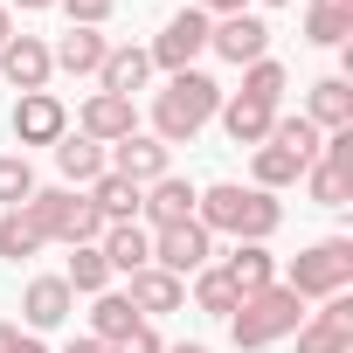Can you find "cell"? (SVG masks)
Returning a JSON list of instances; mask_svg holds the SVG:
<instances>
[{
    "label": "cell",
    "instance_id": "6da1fadb",
    "mask_svg": "<svg viewBox=\"0 0 353 353\" xmlns=\"http://www.w3.org/2000/svg\"><path fill=\"white\" fill-rule=\"evenodd\" d=\"M194 222H201L208 236L270 243V236H277V222H284V208H277V194H263V188H236V181H215V188H201V194H194Z\"/></svg>",
    "mask_w": 353,
    "mask_h": 353
},
{
    "label": "cell",
    "instance_id": "7a4b0ae2",
    "mask_svg": "<svg viewBox=\"0 0 353 353\" xmlns=\"http://www.w3.org/2000/svg\"><path fill=\"white\" fill-rule=\"evenodd\" d=\"M215 111H222V83L208 70H181V77H166V90L152 97V139L159 145H194Z\"/></svg>",
    "mask_w": 353,
    "mask_h": 353
},
{
    "label": "cell",
    "instance_id": "3957f363",
    "mask_svg": "<svg viewBox=\"0 0 353 353\" xmlns=\"http://www.w3.org/2000/svg\"><path fill=\"white\" fill-rule=\"evenodd\" d=\"M298 325H305V298H291L284 284H263V291H250V298L229 312V339H236L243 353H263V346L291 339Z\"/></svg>",
    "mask_w": 353,
    "mask_h": 353
},
{
    "label": "cell",
    "instance_id": "277c9868",
    "mask_svg": "<svg viewBox=\"0 0 353 353\" xmlns=\"http://www.w3.org/2000/svg\"><path fill=\"white\" fill-rule=\"evenodd\" d=\"M353 284V236H319V243H305L291 263H284V291L291 298H339Z\"/></svg>",
    "mask_w": 353,
    "mask_h": 353
},
{
    "label": "cell",
    "instance_id": "5b68a950",
    "mask_svg": "<svg viewBox=\"0 0 353 353\" xmlns=\"http://www.w3.org/2000/svg\"><path fill=\"white\" fill-rule=\"evenodd\" d=\"M28 215H35V229H42V243H97L104 236V215L90 208V194H77V188H35L28 201H21Z\"/></svg>",
    "mask_w": 353,
    "mask_h": 353
},
{
    "label": "cell",
    "instance_id": "8992f818",
    "mask_svg": "<svg viewBox=\"0 0 353 353\" xmlns=\"http://www.w3.org/2000/svg\"><path fill=\"white\" fill-rule=\"evenodd\" d=\"M305 188H312L319 208H346V201H353V125H346V132H325L319 159L305 166Z\"/></svg>",
    "mask_w": 353,
    "mask_h": 353
},
{
    "label": "cell",
    "instance_id": "52a82bcc",
    "mask_svg": "<svg viewBox=\"0 0 353 353\" xmlns=\"http://www.w3.org/2000/svg\"><path fill=\"white\" fill-rule=\"evenodd\" d=\"M152 263L166 270V277H194V270H208L215 263V236L201 229V222H173V229H152Z\"/></svg>",
    "mask_w": 353,
    "mask_h": 353
},
{
    "label": "cell",
    "instance_id": "ba28073f",
    "mask_svg": "<svg viewBox=\"0 0 353 353\" xmlns=\"http://www.w3.org/2000/svg\"><path fill=\"white\" fill-rule=\"evenodd\" d=\"M208 28H215V21H208L201 8H181V14H173V21L159 28V42L145 49V56H152V70H166V77L194 70V56L208 49Z\"/></svg>",
    "mask_w": 353,
    "mask_h": 353
},
{
    "label": "cell",
    "instance_id": "9c48e42d",
    "mask_svg": "<svg viewBox=\"0 0 353 353\" xmlns=\"http://www.w3.org/2000/svg\"><path fill=\"white\" fill-rule=\"evenodd\" d=\"M208 49L222 56V63H236V70H250V63H263L270 56V21L263 14H222L215 28H208Z\"/></svg>",
    "mask_w": 353,
    "mask_h": 353
},
{
    "label": "cell",
    "instance_id": "30bf717a",
    "mask_svg": "<svg viewBox=\"0 0 353 353\" xmlns=\"http://www.w3.org/2000/svg\"><path fill=\"white\" fill-rule=\"evenodd\" d=\"M173 159V145H159L152 132H132V139H118L111 152H104V173H118V181H132V188H152V181H166V166Z\"/></svg>",
    "mask_w": 353,
    "mask_h": 353
},
{
    "label": "cell",
    "instance_id": "8fae6325",
    "mask_svg": "<svg viewBox=\"0 0 353 353\" xmlns=\"http://www.w3.org/2000/svg\"><path fill=\"white\" fill-rule=\"evenodd\" d=\"M8 125H14V145H56L70 132V104L56 90H21V104H14Z\"/></svg>",
    "mask_w": 353,
    "mask_h": 353
},
{
    "label": "cell",
    "instance_id": "7c38bea8",
    "mask_svg": "<svg viewBox=\"0 0 353 353\" xmlns=\"http://www.w3.org/2000/svg\"><path fill=\"white\" fill-rule=\"evenodd\" d=\"M298 353H353V298H325V312H305V325L291 332Z\"/></svg>",
    "mask_w": 353,
    "mask_h": 353
},
{
    "label": "cell",
    "instance_id": "4fadbf2b",
    "mask_svg": "<svg viewBox=\"0 0 353 353\" xmlns=\"http://www.w3.org/2000/svg\"><path fill=\"white\" fill-rule=\"evenodd\" d=\"M0 77H8L14 90H49V77H56L49 42L42 35H8V42H0Z\"/></svg>",
    "mask_w": 353,
    "mask_h": 353
},
{
    "label": "cell",
    "instance_id": "5bb4252c",
    "mask_svg": "<svg viewBox=\"0 0 353 353\" xmlns=\"http://www.w3.org/2000/svg\"><path fill=\"white\" fill-rule=\"evenodd\" d=\"M77 132H83V139H97V145H118V139H132V132H139V111H132V97L97 90V97L77 111Z\"/></svg>",
    "mask_w": 353,
    "mask_h": 353
},
{
    "label": "cell",
    "instance_id": "9a60e30c",
    "mask_svg": "<svg viewBox=\"0 0 353 353\" xmlns=\"http://www.w3.org/2000/svg\"><path fill=\"white\" fill-rule=\"evenodd\" d=\"M70 312H77V291H70L63 277H28V291H21V319H28V332H56Z\"/></svg>",
    "mask_w": 353,
    "mask_h": 353
},
{
    "label": "cell",
    "instance_id": "2e32d148",
    "mask_svg": "<svg viewBox=\"0 0 353 353\" xmlns=\"http://www.w3.org/2000/svg\"><path fill=\"white\" fill-rule=\"evenodd\" d=\"M194 181H181V173H166V181H152L145 194H139V215L152 222V229H173V222H194Z\"/></svg>",
    "mask_w": 353,
    "mask_h": 353
},
{
    "label": "cell",
    "instance_id": "e0dca14e",
    "mask_svg": "<svg viewBox=\"0 0 353 353\" xmlns=\"http://www.w3.org/2000/svg\"><path fill=\"white\" fill-rule=\"evenodd\" d=\"M125 298H132L139 319H159V312H181V305H188V284H181V277H166L159 263H145V270H132Z\"/></svg>",
    "mask_w": 353,
    "mask_h": 353
},
{
    "label": "cell",
    "instance_id": "ac0fdd59",
    "mask_svg": "<svg viewBox=\"0 0 353 353\" xmlns=\"http://www.w3.org/2000/svg\"><path fill=\"white\" fill-rule=\"evenodd\" d=\"M215 118H222V132H229L236 145H263V139H270V125H277V104H263V97H243V90H229Z\"/></svg>",
    "mask_w": 353,
    "mask_h": 353
},
{
    "label": "cell",
    "instance_id": "d6986e66",
    "mask_svg": "<svg viewBox=\"0 0 353 353\" xmlns=\"http://www.w3.org/2000/svg\"><path fill=\"white\" fill-rule=\"evenodd\" d=\"M97 250H104L111 277H118V270L132 277V270H145V263H152V229H139V222H104Z\"/></svg>",
    "mask_w": 353,
    "mask_h": 353
},
{
    "label": "cell",
    "instance_id": "ffe728a7",
    "mask_svg": "<svg viewBox=\"0 0 353 353\" xmlns=\"http://www.w3.org/2000/svg\"><path fill=\"white\" fill-rule=\"evenodd\" d=\"M49 152H56V173H63V188H77V194L97 181V173H104V145H97V139H83V132H63Z\"/></svg>",
    "mask_w": 353,
    "mask_h": 353
},
{
    "label": "cell",
    "instance_id": "44dd1931",
    "mask_svg": "<svg viewBox=\"0 0 353 353\" xmlns=\"http://www.w3.org/2000/svg\"><path fill=\"white\" fill-rule=\"evenodd\" d=\"M104 56H111L104 28H70V35L49 49V63H56V70H70V77H97V70H104Z\"/></svg>",
    "mask_w": 353,
    "mask_h": 353
},
{
    "label": "cell",
    "instance_id": "7402d4cb",
    "mask_svg": "<svg viewBox=\"0 0 353 353\" xmlns=\"http://www.w3.org/2000/svg\"><path fill=\"white\" fill-rule=\"evenodd\" d=\"M305 118H312L319 132H346V125H353V83H346V77H319L312 97H305Z\"/></svg>",
    "mask_w": 353,
    "mask_h": 353
},
{
    "label": "cell",
    "instance_id": "603a6c76",
    "mask_svg": "<svg viewBox=\"0 0 353 353\" xmlns=\"http://www.w3.org/2000/svg\"><path fill=\"white\" fill-rule=\"evenodd\" d=\"M346 35H353V0H305V42L346 49Z\"/></svg>",
    "mask_w": 353,
    "mask_h": 353
},
{
    "label": "cell",
    "instance_id": "cb8c5ba5",
    "mask_svg": "<svg viewBox=\"0 0 353 353\" xmlns=\"http://www.w3.org/2000/svg\"><path fill=\"white\" fill-rule=\"evenodd\" d=\"M145 77H152V56L145 49H111L104 56V70H97V90H111V97H132V90H145Z\"/></svg>",
    "mask_w": 353,
    "mask_h": 353
},
{
    "label": "cell",
    "instance_id": "d4e9b609",
    "mask_svg": "<svg viewBox=\"0 0 353 353\" xmlns=\"http://www.w3.org/2000/svg\"><path fill=\"white\" fill-rule=\"evenodd\" d=\"M222 270H229V284L250 298V291H263V284H277V256L263 250V243H236L229 256H222Z\"/></svg>",
    "mask_w": 353,
    "mask_h": 353
},
{
    "label": "cell",
    "instance_id": "484cf974",
    "mask_svg": "<svg viewBox=\"0 0 353 353\" xmlns=\"http://www.w3.org/2000/svg\"><path fill=\"white\" fill-rule=\"evenodd\" d=\"M145 319L132 312V298L125 291H97V305H90V339H104V346H118V339H132Z\"/></svg>",
    "mask_w": 353,
    "mask_h": 353
},
{
    "label": "cell",
    "instance_id": "4316f807",
    "mask_svg": "<svg viewBox=\"0 0 353 353\" xmlns=\"http://www.w3.org/2000/svg\"><path fill=\"white\" fill-rule=\"evenodd\" d=\"M83 194H90V208H97L104 222H139V194H145V188L118 181V173H97V181H90Z\"/></svg>",
    "mask_w": 353,
    "mask_h": 353
},
{
    "label": "cell",
    "instance_id": "83f0119b",
    "mask_svg": "<svg viewBox=\"0 0 353 353\" xmlns=\"http://www.w3.org/2000/svg\"><path fill=\"white\" fill-rule=\"evenodd\" d=\"M291 181H305V166H298V159H291L284 145H270V139H263V145L250 152V188L277 194V188H291Z\"/></svg>",
    "mask_w": 353,
    "mask_h": 353
},
{
    "label": "cell",
    "instance_id": "f1b7e54d",
    "mask_svg": "<svg viewBox=\"0 0 353 353\" xmlns=\"http://www.w3.org/2000/svg\"><path fill=\"white\" fill-rule=\"evenodd\" d=\"M63 284H70V291H83V298L111 291V263H104V250H97V243H77V250H70V270H63Z\"/></svg>",
    "mask_w": 353,
    "mask_h": 353
},
{
    "label": "cell",
    "instance_id": "f546056e",
    "mask_svg": "<svg viewBox=\"0 0 353 353\" xmlns=\"http://www.w3.org/2000/svg\"><path fill=\"white\" fill-rule=\"evenodd\" d=\"M270 145H284V152H291L298 166H312L325 139H319V125H312L305 111H298V118H284V111H277V125H270Z\"/></svg>",
    "mask_w": 353,
    "mask_h": 353
},
{
    "label": "cell",
    "instance_id": "4dcf8cb0",
    "mask_svg": "<svg viewBox=\"0 0 353 353\" xmlns=\"http://www.w3.org/2000/svg\"><path fill=\"white\" fill-rule=\"evenodd\" d=\"M35 250H42L35 215H28V208H8V215H0V256H8V263H28Z\"/></svg>",
    "mask_w": 353,
    "mask_h": 353
},
{
    "label": "cell",
    "instance_id": "1f68e13d",
    "mask_svg": "<svg viewBox=\"0 0 353 353\" xmlns=\"http://www.w3.org/2000/svg\"><path fill=\"white\" fill-rule=\"evenodd\" d=\"M194 305H201V312H215V319H229V312L243 305V291L229 284V270H222V263H208V270H194Z\"/></svg>",
    "mask_w": 353,
    "mask_h": 353
},
{
    "label": "cell",
    "instance_id": "d6a6232c",
    "mask_svg": "<svg viewBox=\"0 0 353 353\" xmlns=\"http://www.w3.org/2000/svg\"><path fill=\"white\" fill-rule=\"evenodd\" d=\"M35 194V166L28 152H0V208H21Z\"/></svg>",
    "mask_w": 353,
    "mask_h": 353
},
{
    "label": "cell",
    "instance_id": "836d02e7",
    "mask_svg": "<svg viewBox=\"0 0 353 353\" xmlns=\"http://www.w3.org/2000/svg\"><path fill=\"white\" fill-rule=\"evenodd\" d=\"M284 90H291V70H284L277 56H263V63H250V70H243V97H263V104H277Z\"/></svg>",
    "mask_w": 353,
    "mask_h": 353
},
{
    "label": "cell",
    "instance_id": "e575fe53",
    "mask_svg": "<svg viewBox=\"0 0 353 353\" xmlns=\"http://www.w3.org/2000/svg\"><path fill=\"white\" fill-rule=\"evenodd\" d=\"M56 8L70 14V28H104V21H111V8H118V0H56Z\"/></svg>",
    "mask_w": 353,
    "mask_h": 353
},
{
    "label": "cell",
    "instance_id": "d590c367",
    "mask_svg": "<svg viewBox=\"0 0 353 353\" xmlns=\"http://www.w3.org/2000/svg\"><path fill=\"white\" fill-rule=\"evenodd\" d=\"M111 353H166V339H159V332H152V319H145V325H139L132 339H118Z\"/></svg>",
    "mask_w": 353,
    "mask_h": 353
},
{
    "label": "cell",
    "instance_id": "8d00e7d4",
    "mask_svg": "<svg viewBox=\"0 0 353 353\" xmlns=\"http://www.w3.org/2000/svg\"><path fill=\"white\" fill-rule=\"evenodd\" d=\"M0 8H8V14H14V8H21V14H49L56 0H0Z\"/></svg>",
    "mask_w": 353,
    "mask_h": 353
},
{
    "label": "cell",
    "instance_id": "74e56055",
    "mask_svg": "<svg viewBox=\"0 0 353 353\" xmlns=\"http://www.w3.org/2000/svg\"><path fill=\"white\" fill-rule=\"evenodd\" d=\"M14 346H21V325H14V319H0V353H14Z\"/></svg>",
    "mask_w": 353,
    "mask_h": 353
},
{
    "label": "cell",
    "instance_id": "f35d334b",
    "mask_svg": "<svg viewBox=\"0 0 353 353\" xmlns=\"http://www.w3.org/2000/svg\"><path fill=\"white\" fill-rule=\"evenodd\" d=\"M63 353H111V346H104V339H70Z\"/></svg>",
    "mask_w": 353,
    "mask_h": 353
},
{
    "label": "cell",
    "instance_id": "ab89813d",
    "mask_svg": "<svg viewBox=\"0 0 353 353\" xmlns=\"http://www.w3.org/2000/svg\"><path fill=\"white\" fill-rule=\"evenodd\" d=\"M14 353H49V346H42V332H21V346H14Z\"/></svg>",
    "mask_w": 353,
    "mask_h": 353
},
{
    "label": "cell",
    "instance_id": "60d3db41",
    "mask_svg": "<svg viewBox=\"0 0 353 353\" xmlns=\"http://www.w3.org/2000/svg\"><path fill=\"white\" fill-rule=\"evenodd\" d=\"M166 353H215V346H201V339H181V346H166Z\"/></svg>",
    "mask_w": 353,
    "mask_h": 353
},
{
    "label": "cell",
    "instance_id": "b9f144b4",
    "mask_svg": "<svg viewBox=\"0 0 353 353\" xmlns=\"http://www.w3.org/2000/svg\"><path fill=\"white\" fill-rule=\"evenodd\" d=\"M8 35H14V14H8V8H0V42H8Z\"/></svg>",
    "mask_w": 353,
    "mask_h": 353
},
{
    "label": "cell",
    "instance_id": "7bdbcfd3",
    "mask_svg": "<svg viewBox=\"0 0 353 353\" xmlns=\"http://www.w3.org/2000/svg\"><path fill=\"white\" fill-rule=\"evenodd\" d=\"M263 8H291V0H263Z\"/></svg>",
    "mask_w": 353,
    "mask_h": 353
}]
</instances>
